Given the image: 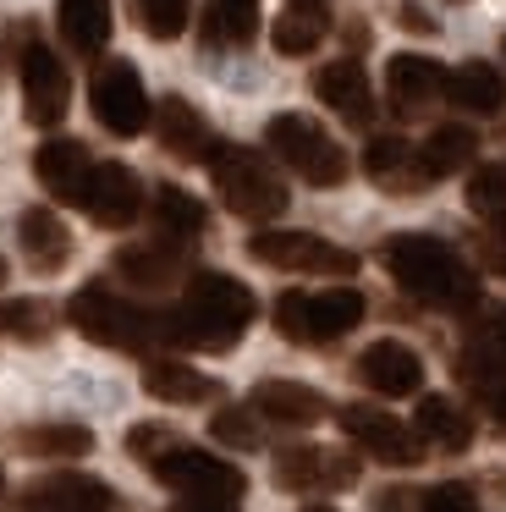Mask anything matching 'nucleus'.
<instances>
[{
	"mask_svg": "<svg viewBox=\"0 0 506 512\" xmlns=\"http://www.w3.org/2000/svg\"><path fill=\"white\" fill-rule=\"evenodd\" d=\"M259 34V0H209L204 6V39L209 45L242 50Z\"/></svg>",
	"mask_w": 506,
	"mask_h": 512,
	"instance_id": "32",
	"label": "nucleus"
},
{
	"mask_svg": "<svg viewBox=\"0 0 506 512\" xmlns=\"http://www.w3.org/2000/svg\"><path fill=\"white\" fill-rule=\"evenodd\" d=\"M325 12L319 6H286L281 17H275V28H270V45L281 50V56H314L319 50V39H325Z\"/></svg>",
	"mask_w": 506,
	"mask_h": 512,
	"instance_id": "33",
	"label": "nucleus"
},
{
	"mask_svg": "<svg viewBox=\"0 0 506 512\" xmlns=\"http://www.w3.org/2000/svg\"><path fill=\"white\" fill-rule=\"evenodd\" d=\"M402 23H407V28H413V34H435V23H429V17H424V12H418L413 0H407V6H402Z\"/></svg>",
	"mask_w": 506,
	"mask_h": 512,
	"instance_id": "43",
	"label": "nucleus"
},
{
	"mask_svg": "<svg viewBox=\"0 0 506 512\" xmlns=\"http://www.w3.org/2000/svg\"><path fill=\"white\" fill-rule=\"evenodd\" d=\"M275 485L292 496H330L358 485V452L341 446H281L275 452Z\"/></svg>",
	"mask_w": 506,
	"mask_h": 512,
	"instance_id": "10",
	"label": "nucleus"
},
{
	"mask_svg": "<svg viewBox=\"0 0 506 512\" xmlns=\"http://www.w3.org/2000/svg\"><path fill=\"white\" fill-rule=\"evenodd\" d=\"M380 512H418V490H380V501H374Z\"/></svg>",
	"mask_w": 506,
	"mask_h": 512,
	"instance_id": "42",
	"label": "nucleus"
},
{
	"mask_svg": "<svg viewBox=\"0 0 506 512\" xmlns=\"http://www.w3.org/2000/svg\"><path fill=\"white\" fill-rule=\"evenodd\" d=\"M341 435L358 452H369L374 463H391V468H418V457H424V441H418L413 424H402L385 408H369V402H347L341 408Z\"/></svg>",
	"mask_w": 506,
	"mask_h": 512,
	"instance_id": "11",
	"label": "nucleus"
},
{
	"mask_svg": "<svg viewBox=\"0 0 506 512\" xmlns=\"http://www.w3.org/2000/svg\"><path fill=\"white\" fill-rule=\"evenodd\" d=\"M413 430L418 441L440 446V452H468L473 446V413L457 408L451 397H418V413H413Z\"/></svg>",
	"mask_w": 506,
	"mask_h": 512,
	"instance_id": "25",
	"label": "nucleus"
},
{
	"mask_svg": "<svg viewBox=\"0 0 506 512\" xmlns=\"http://www.w3.org/2000/svg\"><path fill=\"white\" fill-rule=\"evenodd\" d=\"M253 314H259V303L237 276L198 270V276H187L182 303L165 314V342L193 347V353H231L253 325Z\"/></svg>",
	"mask_w": 506,
	"mask_h": 512,
	"instance_id": "2",
	"label": "nucleus"
},
{
	"mask_svg": "<svg viewBox=\"0 0 506 512\" xmlns=\"http://www.w3.org/2000/svg\"><path fill=\"white\" fill-rule=\"evenodd\" d=\"M132 12H138L149 39H176L193 17V0H132Z\"/></svg>",
	"mask_w": 506,
	"mask_h": 512,
	"instance_id": "37",
	"label": "nucleus"
},
{
	"mask_svg": "<svg viewBox=\"0 0 506 512\" xmlns=\"http://www.w3.org/2000/svg\"><path fill=\"white\" fill-rule=\"evenodd\" d=\"M143 391L154 402H176V408H193V402H215V380L198 375L193 364H176V358H149L143 364Z\"/></svg>",
	"mask_w": 506,
	"mask_h": 512,
	"instance_id": "24",
	"label": "nucleus"
},
{
	"mask_svg": "<svg viewBox=\"0 0 506 512\" xmlns=\"http://www.w3.org/2000/svg\"><path fill=\"white\" fill-rule=\"evenodd\" d=\"M314 94H319V105H330V111L341 116V122H352V127L374 122V89H369V72H363L358 61H325V67L314 72Z\"/></svg>",
	"mask_w": 506,
	"mask_h": 512,
	"instance_id": "17",
	"label": "nucleus"
},
{
	"mask_svg": "<svg viewBox=\"0 0 506 512\" xmlns=\"http://www.w3.org/2000/svg\"><path fill=\"white\" fill-rule=\"evenodd\" d=\"M380 265L391 270V281L407 292V298L429 303L440 314H473L479 309V276L473 265L457 254L451 243L429 232H396L380 243Z\"/></svg>",
	"mask_w": 506,
	"mask_h": 512,
	"instance_id": "1",
	"label": "nucleus"
},
{
	"mask_svg": "<svg viewBox=\"0 0 506 512\" xmlns=\"http://www.w3.org/2000/svg\"><path fill=\"white\" fill-rule=\"evenodd\" d=\"M468 353L506 369V303H479L468 320Z\"/></svg>",
	"mask_w": 506,
	"mask_h": 512,
	"instance_id": "36",
	"label": "nucleus"
},
{
	"mask_svg": "<svg viewBox=\"0 0 506 512\" xmlns=\"http://www.w3.org/2000/svg\"><path fill=\"white\" fill-rule=\"evenodd\" d=\"M479 259H484V270H495V276H506V237L484 232V237H479Z\"/></svg>",
	"mask_w": 506,
	"mask_h": 512,
	"instance_id": "41",
	"label": "nucleus"
},
{
	"mask_svg": "<svg viewBox=\"0 0 506 512\" xmlns=\"http://www.w3.org/2000/svg\"><path fill=\"white\" fill-rule=\"evenodd\" d=\"M149 474L160 479L165 490H176L182 501H220V507H237V501L248 496V474H242V468H231L226 457H215V452L182 446V441H176L171 452L154 457Z\"/></svg>",
	"mask_w": 506,
	"mask_h": 512,
	"instance_id": "7",
	"label": "nucleus"
},
{
	"mask_svg": "<svg viewBox=\"0 0 506 512\" xmlns=\"http://www.w3.org/2000/svg\"><path fill=\"white\" fill-rule=\"evenodd\" d=\"M176 512H237V507H220V501H182Z\"/></svg>",
	"mask_w": 506,
	"mask_h": 512,
	"instance_id": "44",
	"label": "nucleus"
},
{
	"mask_svg": "<svg viewBox=\"0 0 506 512\" xmlns=\"http://www.w3.org/2000/svg\"><path fill=\"white\" fill-rule=\"evenodd\" d=\"M154 133H160V144L171 149L176 160H209V149H215L209 122L187 100H176V94L154 105Z\"/></svg>",
	"mask_w": 506,
	"mask_h": 512,
	"instance_id": "22",
	"label": "nucleus"
},
{
	"mask_svg": "<svg viewBox=\"0 0 506 512\" xmlns=\"http://www.w3.org/2000/svg\"><path fill=\"white\" fill-rule=\"evenodd\" d=\"M451 369H457L462 391H468V397L506 430V369L490 364V358H479V353H468V347L457 353V364H451Z\"/></svg>",
	"mask_w": 506,
	"mask_h": 512,
	"instance_id": "31",
	"label": "nucleus"
},
{
	"mask_svg": "<svg viewBox=\"0 0 506 512\" xmlns=\"http://www.w3.org/2000/svg\"><path fill=\"white\" fill-rule=\"evenodd\" d=\"M297 6H325V0H297Z\"/></svg>",
	"mask_w": 506,
	"mask_h": 512,
	"instance_id": "47",
	"label": "nucleus"
},
{
	"mask_svg": "<svg viewBox=\"0 0 506 512\" xmlns=\"http://www.w3.org/2000/svg\"><path fill=\"white\" fill-rule=\"evenodd\" d=\"M264 144H270V155L281 160L286 171H297L308 188H341V182H347V171H352L347 149H341L336 138H330L314 116H303V111L270 116Z\"/></svg>",
	"mask_w": 506,
	"mask_h": 512,
	"instance_id": "5",
	"label": "nucleus"
},
{
	"mask_svg": "<svg viewBox=\"0 0 506 512\" xmlns=\"http://www.w3.org/2000/svg\"><path fill=\"white\" fill-rule=\"evenodd\" d=\"M116 270L132 281L138 292H165L176 287V276H182V243H138V248H121L116 254Z\"/></svg>",
	"mask_w": 506,
	"mask_h": 512,
	"instance_id": "27",
	"label": "nucleus"
},
{
	"mask_svg": "<svg viewBox=\"0 0 506 512\" xmlns=\"http://www.w3.org/2000/svg\"><path fill=\"white\" fill-rule=\"evenodd\" d=\"M248 408L259 413L264 424H286V430H303V424H319L325 419L330 402L319 397L314 386H303V380H259L248 397Z\"/></svg>",
	"mask_w": 506,
	"mask_h": 512,
	"instance_id": "19",
	"label": "nucleus"
},
{
	"mask_svg": "<svg viewBox=\"0 0 506 512\" xmlns=\"http://www.w3.org/2000/svg\"><path fill=\"white\" fill-rule=\"evenodd\" d=\"M72 105V78L55 61V50L28 45L22 50V111H28L33 127H55Z\"/></svg>",
	"mask_w": 506,
	"mask_h": 512,
	"instance_id": "13",
	"label": "nucleus"
},
{
	"mask_svg": "<svg viewBox=\"0 0 506 512\" xmlns=\"http://www.w3.org/2000/svg\"><path fill=\"white\" fill-rule=\"evenodd\" d=\"M363 309H369V303H363L358 287L281 292V298H275V309H270V320H275V331H281L286 342H297V347H325V342H336V336L358 331Z\"/></svg>",
	"mask_w": 506,
	"mask_h": 512,
	"instance_id": "6",
	"label": "nucleus"
},
{
	"mask_svg": "<svg viewBox=\"0 0 506 512\" xmlns=\"http://www.w3.org/2000/svg\"><path fill=\"white\" fill-rule=\"evenodd\" d=\"M55 309L39 298H0V336L11 342H50Z\"/></svg>",
	"mask_w": 506,
	"mask_h": 512,
	"instance_id": "35",
	"label": "nucleus"
},
{
	"mask_svg": "<svg viewBox=\"0 0 506 512\" xmlns=\"http://www.w3.org/2000/svg\"><path fill=\"white\" fill-rule=\"evenodd\" d=\"M88 171H94V160H88V149L77 144V138H50V144H39V155H33L39 188L61 204H83Z\"/></svg>",
	"mask_w": 506,
	"mask_h": 512,
	"instance_id": "18",
	"label": "nucleus"
},
{
	"mask_svg": "<svg viewBox=\"0 0 506 512\" xmlns=\"http://www.w3.org/2000/svg\"><path fill=\"white\" fill-rule=\"evenodd\" d=\"M66 320L99 347H116V353H149V347L165 342V314L143 309V303L110 292L105 281H88V287L72 292L66 303Z\"/></svg>",
	"mask_w": 506,
	"mask_h": 512,
	"instance_id": "3",
	"label": "nucleus"
},
{
	"mask_svg": "<svg viewBox=\"0 0 506 512\" xmlns=\"http://www.w3.org/2000/svg\"><path fill=\"white\" fill-rule=\"evenodd\" d=\"M77 210H83L94 226H105V232H121V226H132L143 215V182L132 177L121 160H94Z\"/></svg>",
	"mask_w": 506,
	"mask_h": 512,
	"instance_id": "12",
	"label": "nucleus"
},
{
	"mask_svg": "<svg viewBox=\"0 0 506 512\" xmlns=\"http://www.w3.org/2000/svg\"><path fill=\"white\" fill-rule=\"evenodd\" d=\"M88 105H94L99 127L116 138H138L143 127L154 122V105L143 94V78L132 61H105L94 67V83H88Z\"/></svg>",
	"mask_w": 506,
	"mask_h": 512,
	"instance_id": "9",
	"label": "nucleus"
},
{
	"mask_svg": "<svg viewBox=\"0 0 506 512\" xmlns=\"http://www.w3.org/2000/svg\"><path fill=\"white\" fill-rule=\"evenodd\" d=\"M55 28H61L66 50H77V56H99V50L110 45L116 17H110V0H55Z\"/></svg>",
	"mask_w": 506,
	"mask_h": 512,
	"instance_id": "23",
	"label": "nucleus"
},
{
	"mask_svg": "<svg viewBox=\"0 0 506 512\" xmlns=\"http://www.w3.org/2000/svg\"><path fill=\"white\" fill-rule=\"evenodd\" d=\"M473 155H479V138H473V127H457V122L435 127V133L424 138V149H418V160H424L429 182L468 171V166H473Z\"/></svg>",
	"mask_w": 506,
	"mask_h": 512,
	"instance_id": "29",
	"label": "nucleus"
},
{
	"mask_svg": "<svg viewBox=\"0 0 506 512\" xmlns=\"http://www.w3.org/2000/svg\"><path fill=\"white\" fill-rule=\"evenodd\" d=\"M149 210H154V226H160L165 243H193V237L209 226L204 204H198L193 193H182L176 182H160V188H154Z\"/></svg>",
	"mask_w": 506,
	"mask_h": 512,
	"instance_id": "28",
	"label": "nucleus"
},
{
	"mask_svg": "<svg viewBox=\"0 0 506 512\" xmlns=\"http://www.w3.org/2000/svg\"><path fill=\"white\" fill-rule=\"evenodd\" d=\"M385 94H391V111L402 116V122H413V116H424L429 105L446 94V67L429 61V56L402 50V56H391V67H385Z\"/></svg>",
	"mask_w": 506,
	"mask_h": 512,
	"instance_id": "15",
	"label": "nucleus"
},
{
	"mask_svg": "<svg viewBox=\"0 0 506 512\" xmlns=\"http://www.w3.org/2000/svg\"><path fill=\"white\" fill-rule=\"evenodd\" d=\"M358 380L380 397H413L424 386V358L407 342H369L358 353Z\"/></svg>",
	"mask_w": 506,
	"mask_h": 512,
	"instance_id": "16",
	"label": "nucleus"
},
{
	"mask_svg": "<svg viewBox=\"0 0 506 512\" xmlns=\"http://www.w3.org/2000/svg\"><path fill=\"white\" fill-rule=\"evenodd\" d=\"M253 419H259L253 408H220L215 419H209V435H215V441H226V446H237V452H253V446L264 441Z\"/></svg>",
	"mask_w": 506,
	"mask_h": 512,
	"instance_id": "38",
	"label": "nucleus"
},
{
	"mask_svg": "<svg viewBox=\"0 0 506 512\" xmlns=\"http://www.w3.org/2000/svg\"><path fill=\"white\" fill-rule=\"evenodd\" d=\"M248 254L270 270H297V276H358V254L314 232H253Z\"/></svg>",
	"mask_w": 506,
	"mask_h": 512,
	"instance_id": "8",
	"label": "nucleus"
},
{
	"mask_svg": "<svg viewBox=\"0 0 506 512\" xmlns=\"http://www.w3.org/2000/svg\"><path fill=\"white\" fill-rule=\"evenodd\" d=\"M418 512H479V496L462 479H446V485L418 490Z\"/></svg>",
	"mask_w": 506,
	"mask_h": 512,
	"instance_id": "39",
	"label": "nucleus"
},
{
	"mask_svg": "<svg viewBox=\"0 0 506 512\" xmlns=\"http://www.w3.org/2000/svg\"><path fill=\"white\" fill-rule=\"evenodd\" d=\"M468 210L479 215L484 232L506 237V171L501 166H473L468 171Z\"/></svg>",
	"mask_w": 506,
	"mask_h": 512,
	"instance_id": "34",
	"label": "nucleus"
},
{
	"mask_svg": "<svg viewBox=\"0 0 506 512\" xmlns=\"http://www.w3.org/2000/svg\"><path fill=\"white\" fill-rule=\"evenodd\" d=\"M6 276H11V270H6V259H0V287H6Z\"/></svg>",
	"mask_w": 506,
	"mask_h": 512,
	"instance_id": "46",
	"label": "nucleus"
},
{
	"mask_svg": "<svg viewBox=\"0 0 506 512\" xmlns=\"http://www.w3.org/2000/svg\"><path fill=\"white\" fill-rule=\"evenodd\" d=\"M17 243H22V259H28L39 276H61L66 259H72V232H66V221L50 210V204H33V210H22Z\"/></svg>",
	"mask_w": 506,
	"mask_h": 512,
	"instance_id": "20",
	"label": "nucleus"
},
{
	"mask_svg": "<svg viewBox=\"0 0 506 512\" xmlns=\"http://www.w3.org/2000/svg\"><path fill=\"white\" fill-rule=\"evenodd\" d=\"M363 171H369V182H380L385 193L429 188V171H424V160H418V149L407 144V138H396V133L369 138V149H363Z\"/></svg>",
	"mask_w": 506,
	"mask_h": 512,
	"instance_id": "21",
	"label": "nucleus"
},
{
	"mask_svg": "<svg viewBox=\"0 0 506 512\" xmlns=\"http://www.w3.org/2000/svg\"><path fill=\"white\" fill-rule=\"evenodd\" d=\"M17 452L28 457H88L94 452V430L72 419H50V424H28L17 430Z\"/></svg>",
	"mask_w": 506,
	"mask_h": 512,
	"instance_id": "30",
	"label": "nucleus"
},
{
	"mask_svg": "<svg viewBox=\"0 0 506 512\" xmlns=\"http://www.w3.org/2000/svg\"><path fill=\"white\" fill-rule=\"evenodd\" d=\"M446 100L468 116H495L506 105V78L490 61H462L457 72H446Z\"/></svg>",
	"mask_w": 506,
	"mask_h": 512,
	"instance_id": "26",
	"label": "nucleus"
},
{
	"mask_svg": "<svg viewBox=\"0 0 506 512\" xmlns=\"http://www.w3.org/2000/svg\"><path fill=\"white\" fill-rule=\"evenodd\" d=\"M303 512H336V507H325V501H314V507H303Z\"/></svg>",
	"mask_w": 506,
	"mask_h": 512,
	"instance_id": "45",
	"label": "nucleus"
},
{
	"mask_svg": "<svg viewBox=\"0 0 506 512\" xmlns=\"http://www.w3.org/2000/svg\"><path fill=\"white\" fill-rule=\"evenodd\" d=\"M22 512H116V490L88 474H44L22 490Z\"/></svg>",
	"mask_w": 506,
	"mask_h": 512,
	"instance_id": "14",
	"label": "nucleus"
},
{
	"mask_svg": "<svg viewBox=\"0 0 506 512\" xmlns=\"http://www.w3.org/2000/svg\"><path fill=\"white\" fill-rule=\"evenodd\" d=\"M209 182H215L220 204L242 221H275L286 210V182L259 149L248 144H215L209 149Z\"/></svg>",
	"mask_w": 506,
	"mask_h": 512,
	"instance_id": "4",
	"label": "nucleus"
},
{
	"mask_svg": "<svg viewBox=\"0 0 506 512\" xmlns=\"http://www.w3.org/2000/svg\"><path fill=\"white\" fill-rule=\"evenodd\" d=\"M171 446H176L171 424H132L127 430V452L138 457V463H154V457L171 452Z\"/></svg>",
	"mask_w": 506,
	"mask_h": 512,
	"instance_id": "40",
	"label": "nucleus"
}]
</instances>
